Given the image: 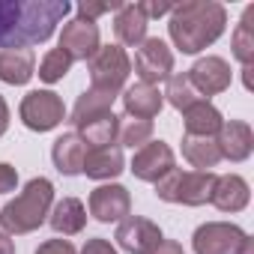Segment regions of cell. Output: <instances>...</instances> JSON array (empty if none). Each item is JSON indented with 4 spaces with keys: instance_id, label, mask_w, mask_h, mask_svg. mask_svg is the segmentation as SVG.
I'll list each match as a JSON object with an SVG mask.
<instances>
[{
    "instance_id": "32",
    "label": "cell",
    "mask_w": 254,
    "mask_h": 254,
    "mask_svg": "<svg viewBox=\"0 0 254 254\" xmlns=\"http://www.w3.org/2000/svg\"><path fill=\"white\" fill-rule=\"evenodd\" d=\"M18 186V171L6 162H0V194H9Z\"/></svg>"
},
{
    "instance_id": "30",
    "label": "cell",
    "mask_w": 254,
    "mask_h": 254,
    "mask_svg": "<svg viewBox=\"0 0 254 254\" xmlns=\"http://www.w3.org/2000/svg\"><path fill=\"white\" fill-rule=\"evenodd\" d=\"M123 3L120 0H111V3H93V0H84V3H78V18H84V21H96L99 15H105V12H117Z\"/></svg>"
},
{
    "instance_id": "3",
    "label": "cell",
    "mask_w": 254,
    "mask_h": 254,
    "mask_svg": "<svg viewBox=\"0 0 254 254\" xmlns=\"http://www.w3.org/2000/svg\"><path fill=\"white\" fill-rule=\"evenodd\" d=\"M51 206H54V183L45 177H33L18 197H12L0 209V224H3L6 233H15V236L33 233L48 221Z\"/></svg>"
},
{
    "instance_id": "20",
    "label": "cell",
    "mask_w": 254,
    "mask_h": 254,
    "mask_svg": "<svg viewBox=\"0 0 254 254\" xmlns=\"http://www.w3.org/2000/svg\"><path fill=\"white\" fill-rule=\"evenodd\" d=\"M33 75H36V57H33L30 48L0 51V81H3V84L24 87Z\"/></svg>"
},
{
    "instance_id": "8",
    "label": "cell",
    "mask_w": 254,
    "mask_h": 254,
    "mask_svg": "<svg viewBox=\"0 0 254 254\" xmlns=\"http://www.w3.org/2000/svg\"><path fill=\"white\" fill-rule=\"evenodd\" d=\"M135 72L141 84H150V87H156L159 81H168L174 72V51L168 48V42H162L159 36L144 39L135 54Z\"/></svg>"
},
{
    "instance_id": "10",
    "label": "cell",
    "mask_w": 254,
    "mask_h": 254,
    "mask_svg": "<svg viewBox=\"0 0 254 254\" xmlns=\"http://www.w3.org/2000/svg\"><path fill=\"white\" fill-rule=\"evenodd\" d=\"M162 227L144 215H129V218H123L120 227H117V242L123 251H129V254H150L162 245Z\"/></svg>"
},
{
    "instance_id": "16",
    "label": "cell",
    "mask_w": 254,
    "mask_h": 254,
    "mask_svg": "<svg viewBox=\"0 0 254 254\" xmlns=\"http://www.w3.org/2000/svg\"><path fill=\"white\" fill-rule=\"evenodd\" d=\"M123 108H126V117H135V120H150L162 114L165 108V96L159 93V87H150V84H132L129 90L123 93Z\"/></svg>"
},
{
    "instance_id": "31",
    "label": "cell",
    "mask_w": 254,
    "mask_h": 254,
    "mask_svg": "<svg viewBox=\"0 0 254 254\" xmlns=\"http://www.w3.org/2000/svg\"><path fill=\"white\" fill-rule=\"evenodd\" d=\"M36 254H78V251H75V245L69 239H45L36 248Z\"/></svg>"
},
{
    "instance_id": "6",
    "label": "cell",
    "mask_w": 254,
    "mask_h": 254,
    "mask_svg": "<svg viewBox=\"0 0 254 254\" xmlns=\"http://www.w3.org/2000/svg\"><path fill=\"white\" fill-rule=\"evenodd\" d=\"M18 117H21V123L30 132L42 135V132L57 129V126L66 120V105H63V99L54 90H30L21 99Z\"/></svg>"
},
{
    "instance_id": "5",
    "label": "cell",
    "mask_w": 254,
    "mask_h": 254,
    "mask_svg": "<svg viewBox=\"0 0 254 254\" xmlns=\"http://www.w3.org/2000/svg\"><path fill=\"white\" fill-rule=\"evenodd\" d=\"M132 75V60L120 45H99V51L90 57V87L120 96L123 84Z\"/></svg>"
},
{
    "instance_id": "34",
    "label": "cell",
    "mask_w": 254,
    "mask_h": 254,
    "mask_svg": "<svg viewBox=\"0 0 254 254\" xmlns=\"http://www.w3.org/2000/svg\"><path fill=\"white\" fill-rule=\"evenodd\" d=\"M138 6H141V12L147 15V21H150V18H162V15H171V9H174L171 3H138Z\"/></svg>"
},
{
    "instance_id": "18",
    "label": "cell",
    "mask_w": 254,
    "mask_h": 254,
    "mask_svg": "<svg viewBox=\"0 0 254 254\" xmlns=\"http://www.w3.org/2000/svg\"><path fill=\"white\" fill-rule=\"evenodd\" d=\"M147 27H150V21H147V15L141 12L138 3H123L114 15V33L123 45L138 48L147 39Z\"/></svg>"
},
{
    "instance_id": "14",
    "label": "cell",
    "mask_w": 254,
    "mask_h": 254,
    "mask_svg": "<svg viewBox=\"0 0 254 254\" xmlns=\"http://www.w3.org/2000/svg\"><path fill=\"white\" fill-rule=\"evenodd\" d=\"M215 144H218L221 159L245 162L251 156V150H254V132H251V126L242 123V120H224L218 135H215Z\"/></svg>"
},
{
    "instance_id": "37",
    "label": "cell",
    "mask_w": 254,
    "mask_h": 254,
    "mask_svg": "<svg viewBox=\"0 0 254 254\" xmlns=\"http://www.w3.org/2000/svg\"><path fill=\"white\" fill-rule=\"evenodd\" d=\"M0 254H15V242L6 230H0Z\"/></svg>"
},
{
    "instance_id": "4",
    "label": "cell",
    "mask_w": 254,
    "mask_h": 254,
    "mask_svg": "<svg viewBox=\"0 0 254 254\" xmlns=\"http://www.w3.org/2000/svg\"><path fill=\"white\" fill-rule=\"evenodd\" d=\"M215 189V174L212 171H180L174 168L156 183V194L165 203H183V206H203L209 203Z\"/></svg>"
},
{
    "instance_id": "12",
    "label": "cell",
    "mask_w": 254,
    "mask_h": 254,
    "mask_svg": "<svg viewBox=\"0 0 254 254\" xmlns=\"http://www.w3.org/2000/svg\"><path fill=\"white\" fill-rule=\"evenodd\" d=\"M177 168V159H174V150L165 144V141H150L144 144L135 159H132V174L141 180V183H159L165 174H171Z\"/></svg>"
},
{
    "instance_id": "33",
    "label": "cell",
    "mask_w": 254,
    "mask_h": 254,
    "mask_svg": "<svg viewBox=\"0 0 254 254\" xmlns=\"http://www.w3.org/2000/svg\"><path fill=\"white\" fill-rule=\"evenodd\" d=\"M81 254H117V248H114V245H111L108 239L96 236V239H87V242H84Z\"/></svg>"
},
{
    "instance_id": "2",
    "label": "cell",
    "mask_w": 254,
    "mask_h": 254,
    "mask_svg": "<svg viewBox=\"0 0 254 254\" xmlns=\"http://www.w3.org/2000/svg\"><path fill=\"white\" fill-rule=\"evenodd\" d=\"M227 27V9L215 0H186L171 9L168 33L183 54H200L215 45Z\"/></svg>"
},
{
    "instance_id": "11",
    "label": "cell",
    "mask_w": 254,
    "mask_h": 254,
    "mask_svg": "<svg viewBox=\"0 0 254 254\" xmlns=\"http://www.w3.org/2000/svg\"><path fill=\"white\" fill-rule=\"evenodd\" d=\"M189 81L194 84V90L200 93V96H218V93H224V90H230V84H233V72H230V63L224 60V57H215V54H209V57H200L189 72Z\"/></svg>"
},
{
    "instance_id": "22",
    "label": "cell",
    "mask_w": 254,
    "mask_h": 254,
    "mask_svg": "<svg viewBox=\"0 0 254 254\" xmlns=\"http://www.w3.org/2000/svg\"><path fill=\"white\" fill-rule=\"evenodd\" d=\"M126 171V159H123V150L117 144L111 147H102V150H90L87 159H84V171L90 180H114Z\"/></svg>"
},
{
    "instance_id": "24",
    "label": "cell",
    "mask_w": 254,
    "mask_h": 254,
    "mask_svg": "<svg viewBox=\"0 0 254 254\" xmlns=\"http://www.w3.org/2000/svg\"><path fill=\"white\" fill-rule=\"evenodd\" d=\"M183 156L197 171H212L221 162L215 138H200V135H183Z\"/></svg>"
},
{
    "instance_id": "36",
    "label": "cell",
    "mask_w": 254,
    "mask_h": 254,
    "mask_svg": "<svg viewBox=\"0 0 254 254\" xmlns=\"http://www.w3.org/2000/svg\"><path fill=\"white\" fill-rule=\"evenodd\" d=\"M6 129H9V105H6L3 96H0V138L6 135Z\"/></svg>"
},
{
    "instance_id": "23",
    "label": "cell",
    "mask_w": 254,
    "mask_h": 254,
    "mask_svg": "<svg viewBox=\"0 0 254 254\" xmlns=\"http://www.w3.org/2000/svg\"><path fill=\"white\" fill-rule=\"evenodd\" d=\"M120 135V117L111 111V114H102L90 123H84L78 129V138L84 141V147L90 150H102V147H111Z\"/></svg>"
},
{
    "instance_id": "13",
    "label": "cell",
    "mask_w": 254,
    "mask_h": 254,
    "mask_svg": "<svg viewBox=\"0 0 254 254\" xmlns=\"http://www.w3.org/2000/svg\"><path fill=\"white\" fill-rule=\"evenodd\" d=\"M57 48L72 63L75 60H90L99 51V24L96 21H84V18H75V21L63 24V33H60V45Z\"/></svg>"
},
{
    "instance_id": "15",
    "label": "cell",
    "mask_w": 254,
    "mask_h": 254,
    "mask_svg": "<svg viewBox=\"0 0 254 254\" xmlns=\"http://www.w3.org/2000/svg\"><path fill=\"white\" fill-rule=\"evenodd\" d=\"M251 200V189L248 183L239 177V174H224V177H215V189H212V197L209 203L221 212H242Z\"/></svg>"
},
{
    "instance_id": "21",
    "label": "cell",
    "mask_w": 254,
    "mask_h": 254,
    "mask_svg": "<svg viewBox=\"0 0 254 254\" xmlns=\"http://www.w3.org/2000/svg\"><path fill=\"white\" fill-rule=\"evenodd\" d=\"M183 123H186V135L215 138L218 129H221V123H224V117H221V111L212 102L200 99L197 105H191L189 111H183Z\"/></svg>"
},
{
    "instance_id": "17",
    "label": "cell",
    "mask_w": 254,
    "mask_h": 254,
    "mask_svg": "<svg viewBox=\"0 0 254 254\" xmlns=\"http://www.w3.org/2000/svg\"><path fill=\"white\" fill-rule=\"evenodd\" d=\"M84 159H87V147L78 138V132H66L54 141L51 147V162L63 177H78L84 171Z\"/></svg>"
},
{
    "instance_id": "26",
    "label": "cell",
    "mask_w": 254,
    "mask_h": 254,
    "mask_svg": "<svg viewBox=\"0 0 254 254\" xmlns=\"http://www.w3.org/2000/svg\"><path fill=\"white\" fill-rule=\"evenodd\" d=\"M233 57L242 63V66H251L254 63V6H245L236 30H233Z\"/></svg>"
},
{
    "instance_id": "1",
    "label": "cell",
    "mask_w": 254,
    "mask_h": 254,
    "mask_svg": "<svg viewBox=\"0 0 254 254\" xmlns=\"http://www.w3.org/2000/svg\"><path fill=\"white\" fill-rule=\"evenodd\" d=\"M69 9V0H0V51L48 42Z\"/></svg>"
},
{
    "instance_id": "25",
    "label": "cell",
    "mask_w": 254,
    "mask_h": 254,
    "mask_svg": "<svg viewBox=\"0 0 254 254\" xmlns=\"http://www.w3.org/2000/svg\"><path fill=\"white\" fill-rule=\"evenodd\" d=\"M114 99H117V96L102 93V90H93V87L84 90V93L78 96L75 108H72V123H75V129H81L84 123H90V120H96V117H102V114H111Z\"/></svg>"
},
{
    "instance_id": "7",
    "label": "cell",
    "mask_w": 254,
    "mask_h": 254,
    "mask_svg": "<svg viewBox=\"0 0 254 254\" xmlns=\"http://www.w3.org/2000/svg\"><path fill=\"white\" fill-rule=\"evenodd\" d=\"M245 239H248V233L239 224L206 221L194 230L191 245H194V254H239Z\"/></svg>"
},
{
    "instance_id": "27",
    "label": "cell",
    "mask_w": 254,
    "mask_h": 254,
    "mask_svg": "<svg viewBox=\"0 0 254 254\" xmlns=\"http://www.w3.org/2000/svg\"><path fill=\"white\" fill-rule=\"evenodd\" d=\"M162 96H165V99H168L177 111H189L191 105H197V102L203 99V96L194 90V84L189 81V75H183V72L168 78V90H165ZM206 102H209V99H206Z\"/></svg>"
},
{
    "instance_id": "29",
    "label": "cell",
    "mask_w": 254,
    "mask_h": 254,
    "mask_svg": "<svg viewBox=\"0 0 254 254\" xmlns=\"http://www.w3.org/2000/svg\"><path fill=\"white\" fill-rule=\"evenodd\" d=\"M69 69H72V60H69L60 48H51V51L42 57V63H39V78H42L45 84H57V81H63V78L69 75Z\"/></svg>"
},
{
    "instance_id": "35",
    "label": "cell",
    "mask_w": 254,
    "mask_h": 254,
    "mask_svg": "<svg viewBox=\"0 0 254 254\" xmlns=\"http://www.w3.org/2000/svg\"><path fill=\"white\" fill-rule=\"evenodd\" d=\"M150 254H186V251H183V245L177 239H162V245L156 251H150Z\"/></svg>"
},
{
    "instance_id": "19",
    "label": "cell",
    "mask_w": 254,
    "mask_h": 254,
    "mask_svg": "<svg viewBox=\"0 0 254 254\" xmlns=\"http://www.w3.org/2000/svg\"><path fill=\"white\" fill-rule=\"evenodd\" d=\"M48 224L54 227V233H63V236H75L84 230L87 224V206L78 200V197H63L51 206L48 212Z\"/></svg>"
},
{
    "instance_id": "9",
    "label": "cell",
    "mask_w": 254,
    "mask_h": 254,
    "mask_svg": "<svg viewBox=\"0 0 254 254\" xmlns=\"http://www.w3.org/2000/svg\"><path fill=\"white\" fill-rule=\"evenodd\" d=\"M90 215L102 224H111V221H123L129 218L132 212V194L126 186L120 183H105V186H96L90 191Z\"/></svg>"
},
{
    "instance_id": "28",
    "label": "cell",
    "mask_w": 254,
    "mask_h": 254,
    "mask_svg": "<svg viewBox=\"0 0 254 254\" xmlns=\"http://www.w3.org/2000/svg\"><path fill=\"white\" fill-rule=\"evenodd\" d=\"M120 144L123 147H132V150H141L144 144L153 141V123L150 120H135V117H126L120 120Z\"/></svg>"
},
{
    "instance_id": "38",
    "label": "cell",
    "mask_w": 254,
    "mask_h": 254,
    "mask_svg": "<svg viewBox=\"0 0 254 254\" xmlns=\"http://www.w3.org/2000/svg\"><path fill=\"white\" fill-rule=\"evenodd\" d=\"M239 254H254V239H251V236L245 239V245H242V251H239Z\"/></svg>"
}]
</instances>
